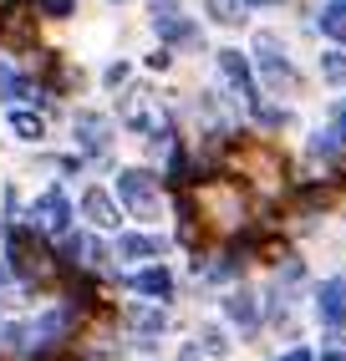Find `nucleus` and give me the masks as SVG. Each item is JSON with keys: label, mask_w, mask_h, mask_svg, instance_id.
<instances>
[{"label": "nucleus", "mask_w": 346, "mask_h": 361, "mask_svg": "<svg viewBox=\"0 0 346 361\" xmlns=\"http://www.w3.org/2000/svg\"><path fill=\"white\" fill-rule=\"evenodd\" d=\"M255 71H260V87H270V92H295L301 87V71L285 56V41L275 31L255 36Z\"/></svg>", "instance_id": "nucleus-1"}, {"label": "nucleus", "mask_w": 346, "mask_h": 361, "mask_svg": "<svg viewBox=\"0 0 346 361\" xmlns=\"http://www.w3.org/2000/svg\"><path fill=\"white\" fill-rule=\"evenodd\" d=\"M117 199H122L128 214H138V219H158V214H163L158 178L148 173V168H122V173H117Z\"/></svg>", "instance_id": "nucleus-2"}, {"label": "nucleus", "mask_w": 346, "mask_h": 361, "mask_svg": "<svg viewBox=\"0 0 346 361\" xmlns=\"http://www.w3.org/2000/svg\"><path fill=\"white\" fill-rule=\"evenodd\" d=\"M122 123H128L138 137H148L153 148H163V142H168V133H173L168 112H163L153 97H148V92H128V97H122Z\"/></svg>", "instance_id": "nucleus-3"}, {"label": "nucleus", "mask_w": 346, "mask_h": 361, "mask_svg": "<svg viewBox=\"0 0 346 361\" xmlns=\"http://www.w3.org/2000/svg\"><path fill=\"white\" fill-rule=\"evenodd\" d=\"M214 77L229 87V97H239L244 107L260 102V87H255V71H250V56L234 51V46H219L214 51Z\"/></svg>", "instance_id": "nucleus-4"}, {"label": "nucleus", "mask_w": 346, "mask_h": 361, "mask_svg": "<svg viewBox=\"0 0 346 361\" xmlns=\"http://www.w3.org/2000/svg\"><path fill=\"white\" fill-rule=\"evenodd\" d=\"M31 224L41 234H66L71 229V199L61 194V188H46V194L31 204Z\"/></svg>", "instance_id": "nucleus-5"}, {"label": "nucleus", "mask_w": 346, "mask_h": 361, "mask_svg": "<svg viewBox=\"0 0 346 361\" xmlns=\"http://www.w3.org/2000/svg\"><path fill=\"white\" fill-rule=\"evenodd\" d=\"M71 133H77V142L87 153H107L112 148V123L102 112H77V117H71Z\"/></svg>", "instance_id": "nucleus-6"}, {"label": "nucleus", "mask_w": 346, "mask_h": 361, "mask_svg": "<svg viewBox=\"0 0 346 361\" xmlns=\"http://www.w3.org/2000/svg\"><path fill=\"white\" fill-rule=\"evenodd\" d=\"M219 310L239 326V331H260V321H265V310H260V300L250 295V290H234V295H225L219 300Z\"/></svg>", "instance_id": "nucleus-7"}, {"label": "nucleus", "mask_w": 346, "mask_h": 361, "mask_svg": "<svg viewBox=\"0 0 346 361\" xmlns=\"http://www.w3.org/2000/svg\"><path fill=\"white\" fill-rule=\"evenodd\" d=\"M316 310H321V321H326L331 331H341L346 326V280L321 285V290H316Z\"/></svg>", "instance_id": "nucleus-8"}, {"label": "nucleus", "mask_w": 346, "mask_h": 361, "mask_svg": "<svg viewBox=\"0 0 346 361\" xmlns=\"http://www.w3.org/2000/svg\"><path fill=\"white\" fill-rule=\"evenodd\" d=\"M128 285H133L138 295H148V300H168V295H173V275L163 270V264H143Z\"/></svg>", "instance_id": "nucleus-9"}, {"label": "nucleus", "mask_w": 346, "mask_h": 361, "mask_svg": "<svg viewBox=\"0 0 346 361\" xmlns=\"http://www.w3.org/2000/svg\"><path fill=\"white\" fill-rule=\"evenodd\" d=\"M153 31L163 41H179V46H199V26L184 16V11H168V16H153Z\"/></svg>", "instance_id": "nucleus-10"}, {"label": "nucleus", "mask_w": 346, "mask_h": 361, "mask_svg": "<svg viewBox=\"0 0 346 361\" xmlns=\"http://www.w3.org/2000/svg\"><path fill=\"white\" fill-rule=\"evenodd\" d=\"M163 250H168V239H158V234H117L122 259H158Z\"/></svg>", "instance_id": "nucleus-11"}, {"label": "nucleus", "mask_w": 346, "mask_h": 361, "mask_svg": "<svg viewBox=\"0 0 346 361\" xmlns=\"http://www.w3.org/2000/svg\"><path fill=\"white\" fill-rule=\"evenodd\" d=\"M82 214L97 229H117V204L102 194V188H87V194H82Z\"/></svg>", "instance_id": "nucleus-12"}, {"label": "nucleus", "mask_w": 346, "mask_h": 361, "mask_svg": "<svg viewBox=\"0 0 346 361\" xmlns=\"http://www.w3.org/2000/svg\"><path fill=\"white\" fill-rule=\"evenodd\" d=\"M11 133H16L20 142H41V137H46V123H41V112L11 107Z\"/></svg>", "instance_id": "nucleus-13"}, {"label": "nucleus", "mask_w": 346, "mask_h": 361, "mask_svg": "<svg viewBox=\"0 0 346 361\" xmlns=\"http://www.w3.org/2000/svg\"><path fill=\"white\" fill-rule=\"evenodd\" d=\"M133 331H143V336H163L168 331V316H163V310H153V305H133Z\"/></svg>", "instance_id": "nucleus-14"}, {"label": "nucleus", "mask_w": 346, "mask_h": 361, "mask_svg": "<svg viewBox=\"0 0 346 361\" xmlns=\"http://www.w3.org/2000/svg\"><path fill=\"white\" fill-rule=\"evenodd\" d=\"M316 26L326 31L331 41H341V46H346V6H336V0H331V6L321 11V16H316Z\"/></svg>", "instance_id": "nucleus-15"}, {"label": "nucleus", "mask_w": 346, "mask_h": 361, "mask_svg": "<svg viewBox=\"0 0 346 361\" xmlns=\"http://www.w3.org/2000/svg\"><path fill=\"white\" fill-rule=\"evenodd\" d=\"M209 6V16L214 20H225V26H239L244 20V6H250V0H204Z\"/></svg>", "instance_id": "nucleus-16"}, {"label": "nucleus", "mask_w": 346, "mask_h": 361, "mask_svg": "<svg viewBox=\"0 0 346 361\" xmlns=\"http://www.w3.org/2000/svg\"><path fill=\"white\" fill-rule=\"evenodd\" d=\"M321 77H326V82H346V56L326 51V56H321Z\"/></svg>", "instance_id": "nucleus-17"}, {"label": "nucleus", "mask_w": 346, "mask_h": 361, "mask_svg": "<svg viewBox=\"0 0 346 361\" xmlns=\"http://www.w3.org/2000/svg\"><path fill=\"white\" fill-rule=\"evenodd\" d=\"M321 361H346V331H331V341L321 346Z\"/></svg>", "instance_id": "nucleus-18"}, {"label": "nucleus", "mask_w": 346, "mask_h": 361, "mask_svg": "<svg viewBox=\"0 0 346 361\" xmlns=\"http://www.w3.org/2000/svg\"><path fill=\"white\" fill-rule=\"evenodd\" d=\"M128 71H133L128 61H112V66L102 71V82H107V87H122V82H128Z\"/></svg>", "instance_id": "nucleus-19"}, {"label": "nucleus", "mask_w": 346, "mask_h": 361, "mask_svg": "<svg viewBox=\"0 0 346 361\" xmlns=\"http://www.w3.org/2000/svg\"><path fill=\"white\" fill-rule=\"evenodd\" d=\"M204 351H219V356H225V351H229L225 331H214V326H209V331H204Z\"/></svg>", "instance_id": "nucleus-20"}, {"label": "nucleus", "mask_w": 346, "mask_h": 361, "mask_svg": "<svg viewBox=\"0 0 346 361\" xmlns=\"http://www.w3.org/2000/svg\"><path fill=\"white\" fill-rule=\"evenodd\" d=\"M71 6H77V0H41L46 16H71Z\"/></svg>", "instance_id": "nucleus-21"}, {"label": "nucleus", "mask_w": 346, "mask_h": 361, "mask_svg": "<svg viewBox=\"0 0 346 361\" xmlns=\"http://www.w3.org/2000/svg\"><path fill=\"white\" fill-rule=\"evenodd\" d=\"M168 61H173V51H163V46H158L153 56H148V66H153V71H168Z\"/></svg>", "instance_id": "nucleus-22"}, {"label": "nucleus", "mask_w": 346, "mask_h": 361, "mask_svg": "<svg viewBox=\"0 0 346 361\" xmlns=\"http://www.w3.org/2000/svg\"><path fill=\"white\" fill-rule=\"evenodd\" d=\"M275 361H316V351H306V346H295V351H285V356H275Z\"/></svg>", "instance_id": "nucleus-23"}, {"label": "nucleus", "mask_w": 346, "mask_h": 361, "mask_svg": "<svg viewBox=\"0 0 346 361\" xmlns=\"http://www.w3.org/2000/svg\"><path fill=\"white\" fill-rule=\"evenodd\" d=\"M153 6V16H168V11H179V0H148Z\"/></svg>", "instance_id": "nucleus-24"}, {"label": "nucleus", "mask_w": 346, "mask_h": 361, "mask_svg": "<svg viewBox=\"0 0 346 361\" xmlns=\"http://www.w3.org/2000/svg\"><path fill=\"white\" fill-rule=\"evenodd\" d=\"M11 280H16V270L6 264V250H0V285H11Z\"/></svg>", "instance_id": "nucleus-25"}, {"label": "nucleus", "mask_w": 346, "mask_h": 361, "mask_svg": "<svg viewBox=\"0 0 346 361\" xmlns=\"http://www.w3.org/2000/svg\"><path fill=\"white\" fill-rule=\"evenodd\" d=\"M250 6H280V0H250Z\"/></svg>", "instance_id": "nucleus-26"}, {"label": "nucleus", "mask_w": 346, "mask_h": 361, "mask_svg": "<svg viewBox=\"0 0 346 361\" xmlns=\"http://www.w3.org/2000/svg\"><path fill=\"white\" fill-rule=\"evenodd\" d=\"M336 6H346V0H336Z\"/></svg>", "instance_id": "nucleus-27"}]
</instances>
